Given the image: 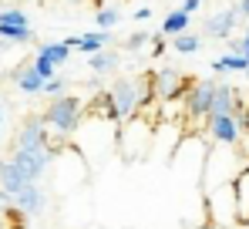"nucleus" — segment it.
<instances>
[{"instance_id": "obj_9", "label": "nucleus", "mask_w": 249, "mask_h": 229, "mask_svg": "<svg viewBox=\"0 0 249 229\" xmlns=\"http://www.w3.org/2000/svg\"><path fill=\"white\" fill-rule=\"evenodd\" d=\"M236 24H239V10H236V7L215 10V14L206 20V34H209V38H215V40H226V38H232Z\"/></svg>"}, {"instance_id": "obj_24", "label": "nucleus", "mask_w": 249, "mask_h": 229, "mask_svg": "<svg viewBox=\"0 0 249 229\" xmlns=\"http://www.w3.org/2000/svg\"><path fill=\"white\" fill-rule=\"evenodd\" d=\"M64 88H68V81H64V77H51V81H44V91H47V95H54V98H61V95H64Z\"/></svg>"}, {"instance_id": "obj_30", "label": "nucleus", "mask_w": 249, "mask_h": 229, "mask_svg": "<svg viewBox=\"0 0 249 229\" xmlns=\"http://www.w3.org/2000/svg\"><path fill=\"white\" fill-rule=\"evenodd\" d=\"M7 47H10V44H7V40L0 38V54H3V51H7Z\"/></svg>"}, {"instance_id": "obj_26", "label": "nucleus", "mask_w": 249, "mask_h": 229, "mask_svg": "<svg viewBox=\"0 0 249 229\" xmlns=\"http://www.w3.org/2000/svg\"><path fill=\"white\" fill-rule=\"evenodd\" d=\"M236 10H239V17H249V0H239Z\"/></svg>"}, {"instance_id": "obj_20", "label": "nucleus", "mask_w": 249, "mask_h": 229, "mask_svg": "<svg viewBox=\"0 0 249 229\" xmlns=\"http://www.w3.org/2000/svg\"><path fill=\"white\" fill-rule=\"evenodd\" d=\"M118 20H122V10H118V7H101V10H98V31L108 34Z\"/></svg>"}, {"instance_id": "obj_4", "label": "nucleus", "mask_w": 249, "mask_h": 229, "mask_svg": "<svg viewBox=\"0 0 249 229\" xmlns=\"http://www.w3.org/2000/svg\"><path fill=\"white\" fill-rule=\"evenodd\" d=\"M47 149H54V145H51L47 128H44V118L41 114L24 118V125H20L17 135H14V152H47ZM57 152H61V149H57Z\"/></svg>"}, {"instance_id": "obj_34", "label": "nucleus", "mask_w": 249, "mask_h": 229, "mask_svg": "<svg viewBox=\"0 0 249 229\" xmlns=\"http://www.w3.org/2000/svg\"><path fill=\"white\" fill-rule=\"evenodd\" d=\"M34 3H41V0H34Z\"/></svg>"}, {"instance_id": "obj_17", "label": "nucleus", "mask_w": 249, "mask_h": 229, "mask_svg": "<svg viewBox=\"0 0 249 229\" xmlns=\"http://www.w3.org/2000/svg\"><path fill=\"white\" fill-rule=\"evenodd\" d=\"M189 20H192V17H189L185 10H172L165 20H162V38H165V34H175V38H178V34H185Z\"/></svg>"}, {"instance_id": "obj_21", "label": "nucleus", "mask_w": 249, "mask_h": 229, "mask_svg": "<svg viewBox=\"0 0 249 229\" xmlns=\"http://www.w3.org/2000/svg\"><path fill=\"white\" fill-rule=\"evenodd\" d=\"M172 47H175L178 54H196V51L202 47V38H196V34H178V38L172 40Z\"/></svg>"}, {"instance_id": "obj_14", "label": "nucleus", "mask_w": 249, "mask_h": 229, "mask_svg": "<svg viewBox=\"0 0 249 229\" xmlns=\"http://www.w3.org/2000/svg\"><path fill=\"white\" fill-rule=\"evenodd\" d=\"M10 77L17 81V88L24 91V95H37V91H44V77L31 68V64H17L14 71H10Z\"/></svg>"}, {"instance_id": "obj_35", "label": "nucleus", "mask_w": 249, "mask_h": 229, "mask_svg": "<svg viewBox=\"0 0 249 229\" xmlns=\"http://www.w3.org/2000/svg\"><path fill=\"white\" fill-rule=\"evenodd\" d=\"M94 229H101V226H94Z\"/></svg>"}, {"instance_id": "obj_23", "label": "nucleus", "mask_w": 249, "mask_h": 229, "mask_svg": "<svg viewBox=\"0 0 249 229\" xmlns=\"http://www.w3.org/2000/svg\"><path fill=\"white\" fill-rule=\"evenodd\" d=\"M148 40H152V34H148V31H138V34L124 38L122 47H124V51H145V47H148Z\"/></svg>"}, {"instance_id": "obj_31", "label": "nucleus", "mask_w": 249, "mask_h": 229, "mask_svg": "<svg viewBox=\"0 0 249 229\" xmlns=\"http://www.w3.org/2000/svg\"><path fill=\"white\" fill-rule=\"evenodd\" d=\"M0 125H3V98H0Z\"/></svg>"}, {"instance_id": "obj_3", "label": "nucleus", "mask_w": 249, "mask_h": 229, "mask_svg": "<svg viewBox=\"0 0 249 229\" xmlns=\"http://www.w3.org/2000/svg\"><path fill=\"white\" fill-rule=\"evenodd\" d=\"M219 81H192L189 91L182 95V121H189L192 128H199L209 121V108H212V95H215Z\"/></svg>"}, {"instance_id": "obj_15", "label": "nucleus", "mask_w": 249, "mask_h": 229, "mask_svg": "<svg viewBox=\"0 0 249 229\" xmlns=\"http://www.w3.org/2000/svg\"><path fill=\"white\" fill-rule=\"evenodd\" d=\"M88 68H91L94 75H111V71H118V51L105 47V51L91 54V57H88Z\"/></svg>"}, {"instance_id": "obj_25", "label": "nucleus", "mask_w": 249, "mask_h": 229, "mask_svg": "<svg viewBox=\"0 0 249 229\" xmlns=\"http://www.w3.org/2000/svg\"><path fill=\"white\" fill-rule=\"evenodd\" d=\"M199 3H202V0H185V3H182V7H178V10H185V14H189V17H192V14H196V10H199Z\"/></svg>"}, {"instance_id": "obj_1", "label": "nucleus", "mask_w": 249, "mask_h": 229, "mask_svg": "<svg viewBox=\"0 0 249 229\" xmlns=\"http://www.w3.org/2000/svg\"><path fill=\"white\" fill-rule=\"evenodd\" d=\"M44 118V128L57 138H68L71 132H78L84 121V98L78 95H61L47 105V112L41 114Z\"/></svg>"}, {"instance_id": "obj_33", "label": "nucleus", "mask_w": 249, "mask_h": 229, "mask_svg": "<svg viewBox=\"0 0 249 229\" xmlns=\"http://www.w3.org/2000/svg\"><path fill=\"white\" fill-rule=\"evenodd\" d=\"M246 77H249V68H246Z\"/></svg>"}, {"instance_id": "obj_18", "label": "nucleus", "mask_w": 249, "mask_h": 229, "mask_svg": "<svg viewBox=\"0 0 249 229\" xmlns=\"http://www.w3.org/2000/svg\"><path fill=\"white\" fill-rule=\"evenodd\" d=\"M249 61L246 57H236V54H222V57H215L212 61V71L215 75H226V71H246Z\"/></svg>"}, {"instance_id": "obj_2", "label": "nucleus", "mask_w": 249, "mask_h": 229, "mask_svg": "<svg viewBox=\"0 0 249 229\" xmlns=\"http://www.w3.org/2000/svg\"><path fill=\"white\" fill-rule=\"evenodd\" d=\"M152 135H155V121H148L145 114H135V118H128L122 121V132H118V149L128 162H135V158H142L145 149L152 145Z\"/></svg>"}, {"instance_id": "obj_32", "label": "nucleus", "mask_w": 249, "mask_h": 229, "mask_svg": "<svg viewBox=\"0 0 249 229\" xmlns=\"http://www.w3.org/2000/svg\"><path fill=\"white\" fill-rule=\"evenodd\" d=\"M91 3H98V7H105V0H91Z\"/></svg>"}, {"instance_id": "obj_16", "label": "nucleus", "mask_w": 249, "mask_h": 229, "mask_svg": "<svg viewBox=\"0 0 249 229\" xmlns=\"http://www.w3.org/2000/svg\"><path fill=\"white\" fill-rule=\"evenodd\" d=\"M37 57L47 61L51 68H57V64H64L68 57H71V47L64 44V40H54V44H41L37 47Z\"/></svg>"}, {"instance_id": "obj_19", "label": "nucleus", "mask_w": 249, "mask_h": 229, "mask_svg": "<svg viewBox=\"0 0 249 229\" xmlns=\"http://www.w3.org/2000/svg\"><path fill=\"white\" fill-rule=\"evenodd\" d=\"M0 27H31V20H27L24 10L7 7V10H0Z\"/></svg>"}, {"instance_id": "obj_29", "label": "nucleus", "mask_w": 249, "mask_h": 229, "mask_svg": "<svg viewBox=\"0 0 249 229\" xmlns=\"http://www.w3.org/2000/svg\"><path fill=\"white\" fill-rule=\"evenodd\" d=\"M243 57L249 61V31H246V38H243Z\"/></svg>"}, {"instance_id": "obj_13", "label": "nucleus", "mask_w": 249, "mask_h": 229, "mask_svg": "<svg viewBox=\"0 0 249 229\" xmlns=\"http://www.w3.org/2000/svg\"><path fill=\"white\" fill-rule=\"evenodd\" d=\"M108 40H111V34H105V31H94V34H84V38H68L64 44H68L71 51L78 47L81 54H88V57H91V54L105 51V47H108Z\"/></svg>"}, {"instance_id": "obj_5", "label": "nucleus", "mask_w": 249, "mask_h": 229, "mask_svg": "<svg viewBox=\"0 0 249 229\" xmlns=\"http://www.w3.org/2000/svg\"><path fill=\"white\" fill-rule=\"evenodd\" d=\"M108 95H111V105L118 112V121H128V118H135V114L142 112L138 77H115L111 88H108Z\"/></svg>"}, {"instance_id": "obj_7", "label": "nucleus", "mask_w": 249, "mask_h": 229, "mask_svg": "<svg viewBox=\"0 0 249 229\" xmlns=\"http://www.w3.org/2000/svg\"><path fill=\"white\" fill-rule=\"evenodd\" d=\"M206 128H209V138H212V142H219V145H226V149H236V145H239V138H243V132H239V118H236V114L209 118Z\"/></svg>"}, {"instance_id": "obj_11", "label": "nucleus", "mask_w": 249, "mask_h": 229, "mask_svg": "<svg viewBox=\"0 0 249 229\" xmlns=\"http://www.w3.org/2000/svg\"><path fill=\"white\" fill-rule=\"evenodd\" d=\"M14 206H17L24 216H41L44 206H47V195H44L41 186H27L24 192H17V195H14Z\"/></svg>"}, {"instance_id": "obj_27", "label": "nucleus", "mask_w": 249, "mask_h": 229, "mask_svg": "<svg viewBox=\"0 0 249 229\" xmlns=\"http://www.w3.org/2000/svg\"><path fill=\"white\" fill-rule=\"evenodd\" d=\"M148 17H152V10H148V7H138V14H135V20H148Z\"/></svg>"}, {"instance_id": "obj_22", "label": "nucleus", "mask_w": 249, "mask_h": 229, "mask_svg": "<svg viewBox=\"0 0 249 229\" xmlns=\"http://www.w3.org/2000/svg\"><path fill=\"white\" fill-rule=\"evenodd\" d=\"M0 38L7 44H24L31 40V27H0Z\"/></svg>"}, {"instance_id": "obj_8", "label": "nucleus", "mask_w": 249, "mask_h": 229, "mask_svg": "<svg viewBox=\"0 0 249 229\" xmlns=\"http://www.w3.org/2000/svg\"><path fill=\"white\" fill-rule=\"evenodd\" d=\"M243 108H246V105L239 101V91H236V88H229V84H215L209 118H219V114H239Z\"/></svg>"}, {"instance_id": "obj_12", "label": "nucleus", "mask_w": 249, "mask_h": 229, "mask_svg": "<svg viewBox=\"0 0 249 229\" xmlns=\"http://www.w3.org/2000/svg\"><path fill=\"white\" fill-rule=\"evenodd\" d=\"M27 186H31V182L17 172V165H14L10 158H3V162H0V192H7V195L14 199L17 192H24Z\"/></svg>"}, {"instance_id": "obj_6", "label": "nucleus", "mask_w": 249, "mask_h": 229, "mask_svg": "<svg viewBox=\"0 0 249 229\" xmlns=\"http://www.w3.org/2000/svg\"><path fill=\"white\" fill-rule=\"evenodd\" d=\"M189 84H192V77H185L182 71H175V68H155L152 71V91H155V101L159 105L182 98L189 91Z\"/></svg>"}, {"instance_id": "obj_28", "label": "nucleus", "mask_w": 249, "mask_h": 229, "mask_svg": "<svg viewBox=\"0 0 249 229\" xmlns=\"http://www.w3.org/2000/svg\"><path fill=\"white\" fill-rule=\"evenodd\" d=\"M152 54H155V57L165 54V40H155V44H152Z\"/></svg>"}, {"instance_id": "obj_10", "label": "nucleus", "mask_w": 249, "mask_h": 229, "mask_svg": "<svg viewBox=\"0 0 249 229\" xmlns=\"http://www.w3.org/2000/svg\"><path fill=\"white\" fill-rule=\"evenodd\" d=\"M229 186H232V202H236V223L249 226V165H243V172Z\"/></svg>"}]
</instances>
